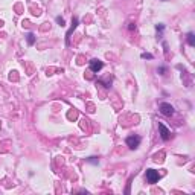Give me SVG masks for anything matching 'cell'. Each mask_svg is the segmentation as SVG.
<instances>
[{
	"label": "cell",
	"mask_w": 195,
	"mask_h": 195,
	"mask_svg": "<svg viewBox=\"0 0 195 195\" xmlns=\"http://www.w3.org/2000/svg\"><path fill=\"white\" fill-rule=\"evenodd\" d=\"M156 29H157V31H163V24H157Z\"/></svg>",
	"instance_id": "11"
},
{
	"label": "cell",
	"mask_w": 195,
	"mask_h": 195,
	"mask_svg": "<svg viewBox=\"0 0 195 195\" xmlns=\"http://www.w3.org/2000/svg\"><path fill=\"white\" fill-rule=\"evenodd\" d=\"M57 23L59 24V26H64L66 22H64V18H63V17H57Z\"/></svg>",
	"instance_id": "9"
},
{
	"label": "cell",
	"mask_w": 195,
	"mask_h": 195,
	"mask_svg": "<svg viewBox=\"0 0 195 195\" xmlns=\"http://www.w3.org/2000/svg\"><path fill=\"white\" fill-rule=\"evenodd\" d=\"M159 178H160V175H159V172L154 171V169H146V180H148V183L154 184L159 182Z\"/></svg>",
	"instance_id": "2"
},
{
	"label": "cell",
	"mask_w": 195,
	"mask_h": 195,
	"mask_svg": "<svg viewBox=\"0 0 195 195\" xmlns=\"http://www.w3.org/2000/svg\"><path fill=\"white\" fill-rule=\"evenodd\" d=\"M76 26H78V18H76V17H73V18H72V26H70V29L67 31V34H66V44H69L70 35H72V32L76 29Z\"/></svg>",
	"instance_id": "6"
},
{
	"label": "cell",
	"mask_w": 195,
	"mask_h": 195,
	"mask_svg": "<svg viewBox=\"0 0 195 195\" xmlns=\"http://www.w3.org/2000/svg\"><path fill=\"white\" fill-rule=\"evenodd\" d=\"M159 108H160V113H162V115H165V116H172V115H174V107H172L171 104L162 102Z\"/></svg>",
	"instance_id": "3"
},
{
	"label": "cell",
	"mask_w": 195,
	"mask_h": 195,
	"mask_svg": "<svg viewBox=\"0 0 195 195\" xmlns=\"http://www.w3.org/2000/svg\"><path fill=\"white\" fill-rule=\"evenodd\" d=\"M187 43H189L191 46H195V37H194L192 32H189V34H187Z\"/></svg>",
	"instance_id": "7"
},
{
	"label": "cell",
	"mask_w": 195,
	"mask_h": 195,
	"mask_svg": "<svg viewBox=\"0 0 195 195\" xmlns=\"http://www.w3.org/2000/svg\"><path fill=\"white\" fill-rule=\"evenodd\" d=\"M125 142H126V146L130 149H137L140 142H142V139L139 137V136H128Z\"/></svg>",
	"instance_id": "1"
},
{
	"label": "cell",
	"mask_w": 195,
	"mask_h": 195,
	"mask_svg": "<svg viewBox=\"0 0 195 195\" xmlns=\"http://www.w3.org/2000/svg\"><path fill=\"white\" fill-rule=\"evenodd\" d=\"M102 67H104V63L101 61V59L93 58L92 61H90V70H92V72H96V73H98V72L102 69Z\"/></svg>",
	"instance_id": "4"
},
{
	"label": "cell",
	"mask_w": 195,
	"mask_h": 195,
	"mask_svg": "<svg viewBox=\"0 0 195 195\" xmlns=\"http://www.w3.org/2000/svg\"><path fill=\"white\" fill-rule=\"evenodd\" d=\"M142 58H143V59H146V58H148V59H152V55H151V54H142Z\"/></svg>",
	"instance_id": "10"
},
{
	"label": "cell",
	"mask_w": 195,
	"mask_h": 195,
	"mask_svg": "<svg viewBox=\"0 0 195 195\" xmlns=\"http://www.w3.org/2000/svg\"><path fill=\"white\" fill-rule=\"evenodd\" d=\"M28 43H29L31 46L35 43V35L32 34V32H29V34H28Z\"/></svg>",
	"instance_id": "8"
},
{
	"label": "cell",
	"mask_w": 195,
	"mask_h": 195,
	"mask_svg": "<svg viewBox=\"0 0 195 195\" xmlns=\"http://www.w3.org/2000/svg\"><path fill=\"white\" fill-rule=\"evenodd\" d=\"M165 2H166V0H165Z\"/></svg>",
	"instance_id": "12"
},
{
	"label": "cell",
	"mask_w": 195,
	"mask_h": 195,
	"mask_svg": "<svg viewBox=\"0 0 195 195\" xmlns=\"http://www.w3.org/2000/svg\"><path fill=\"white\" fill-rule=\"evenodd\" d=\"M159 131H160V136L163 140H169V139H171V131L163 125V124H159Z\"/></svg>",
	"instance_id": "5"
}]
</instances>
